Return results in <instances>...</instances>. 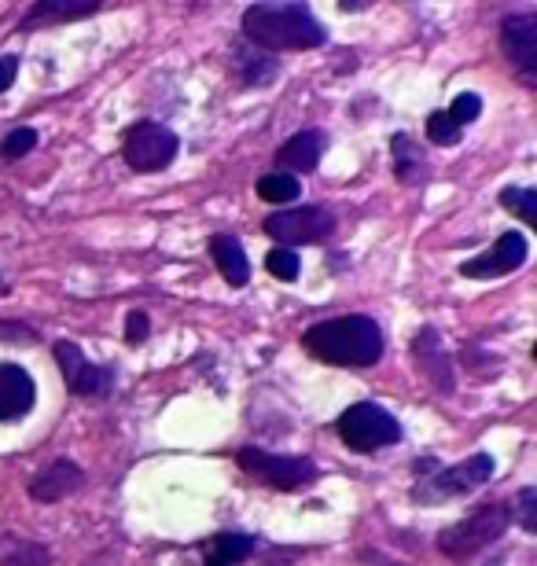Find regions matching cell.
Instances as JSON below:
<instances>
[{
	"mask_svg": "<svg viewBox=\"0 0 537 566\" xmlns=\"http://www.w3.org/2000/svg\"><path fill=\"white\" fill-rule=\"evenodd\" d=\"M526 254H530V243L519 232H504L497 243H493L490 254H479L460 265V276L468 280H497V276H508L519 265H526Z\"/></svg>",
	"mask_w": 537,
	"mask_h": 566,
	"instance_id": "obj_10",
	"label": "cell"
},
{
	"mask_svg": "<svg viewBox=\"0 0 537 566\" xmlns=\"http://www.w3.org/2000/svg\"><path fill=\"white\" fill-rule=\"evenodd\" d=\"M302 346H306L317 361L324 364H339V368H368L383 357V331L372 317H335V320H320L302 335Z\"/></svg>",
	"mask_w": 537,
	"mask_h": 566,
	"instance_id": "obj_1",
	"label": "cell"
},
{
	"mask_svg": "<svg viewBox=\"0 0 537 566\" xmlns=\"http://www.w3.org/2000/svg\"><path fill=\"white\" fill-rule=\"evenodd\" d=\"M390 151H394V173H398L401 184H420L423 173H427V162H423V151L412 144L409 133H398L390 140Z\"/></svg>",
	"mask_w": 537,
	"mask_h": 566,
	"instance_id": "obj_18",
	"label": "cell"
},
{
	"mask_svg": "<svg viewBox=\"0 0 537 566\" xmlns=\"http://www.w3.org/2000/svg\"><path fill=\"white\" fill-rule=\"evenodd\" d=\"M449 114H453V122L464 129L468 122H475L482 114V100L475 96V92H460L457 100H453V107H449Z\"/></svg>",
	"mask_w": 537,
	"mask_h": 566,
	"instance_id": "obj_27",
	"label": "cell"
},
{
	"mask_svg": "<svg viewBox=\"0 0 537 566\" xmlns=\"http://www.w3.org/2000/svg\"><path fill=\"white\" fill-rule=\"evenodd\" d=\"M96 8H100L96 0H85V4H70V0H41V4H34V8L23 15L19 30H34V26H41V23H67V19H85V15H92Z\"/></svg>",
	"mask_w": 537,
	"mask_h": 566,
	"instance_id": "obj_17",
	"label": "cell"
},
{
	"mask_svg": "<svg viewBox=\"0 0 537 566\" xmlns=\"http://www.w3.org/2000/svg\"><path fill=\"white\" fill-rule=\"evenodd\" d=\"M262 228L276 243H284V250L313 247V243H324L335 232V214L328 206H291V210L265 217Z\"/></svg>",
	"mask_w": 537,
	"mask_h": 566,
	"instance_id": "obj_5",
	"label": "cell"
},
{
	"mask_svg": "<svg viewBox=\"0 0 537 566\" xmlns=\"http://www.w3.org/2000/svg\"><path fill=\"white\" fill-rule=\"evenodd\" d=\"M251 552H254V537H247V533H221L206 555L218 559L221 566H240L243 559H251Z\"/></svg>",
	"mask_w": 537,
	"mask_h": 566,
	"instance_id": "obj_19",
	"label": "cell"
},
{
	"mask_svg": "<svg viewBox=\"0 0 537 566\" xmlns=\"http://www.w3.org/2000/svg\"><path fill=\"white\" fill-rule=\"evenodd\" d=\"M37 386L26 368L19 364H0V423H15L34 408Z\"/></svg>",
	"mask_w": 537,
	"mask_h": 566,
	"instance_id": "obj_13",
	"label": "cell"
},
{
	"mask_svg": "<svg viewBox=\"0 0 537 566\" xmlns=\"http://www.w3.org/2000/svg\"><path fill=\"white\" fill-rule=\"evenodd\" d=\"M0 566H48V552L41 544L8 537V544L0 548Z\"/></svg>",
	"mask_w": 537,
	"mask_h": 566,
	"instance_id": "obj_22",
	"label": "cell"
},
{
	"mask_svg": "<svg viewBox=\"0 0 537 566\" xmlns=\"http://www.w3.org/2000/svg\"><path fill=\"white\" fill-rule=\"evenodd\" d=\"M74 489H81V467L70 464V460H56V464H48L45 471L30 482V497H34L37 504H56V500H63L67 493H74Z\"/></svg>",
	"mask_w": 537,
	"mask_h": 566,
	"instance_id": "obj_14",
	"label": "cell"
},
{
	"mask_svg": "<svg viewBox=\"0 0 537 566\" xmlns=\"http://www.w3.org/2000/svg\"><path fill=\"white\" fill-rule=\"evenodd\" d=\"M493 478V460L486 453L468 456L464 464L457 467H442L435 475H427L416 486V500L420 504H446L449 497H468L479 486H486Z\"/></svg>",
	"mask_w": 537,
	"mask_h": 566,
	"instance_id": "obj_6",
	"label": "cell"
},
{
	"mask_svg": "<svg viewBox=\"0 0 537 566\" xmlns=\"http://www.w3.org/2000/svg\"><path fill=\"white\" fill-rule=\"evenodd\" d=\"M265 269H269V276H276V280H284V283H295L298 280V258H295V250H269L265 254Z\"/></svg>",
	"mask_w": 537,
	"mask_h": 566,
	"instance_id": "obj_26",
	"label": "cell"
},
{
	"mask_svg": "<svg viewBox=\"0 0 537 566\" xmlns=\"http://www.w3.org/2000/svg\"><path fill=\"white\" fill-rule=\"evenodd\" d=\"M501 45L504 56L512 59V67L523 74L526 81H534L537 74V15H508L501 26Z\"/></svg>",
	"mask_w": 537,
	"mask_h": 566,
	"instance_id": "obj_11",
	"label": "cell"
},
{
	"mask_svg": "<svg viewBox=\"0 0 537 566\" xmlns=\"http://www.w3.org/2000/svg\"><path fill=\"white\" fill-rule=\"evenodd\" d=\"M177 133H170L166 125L159 122H137L129 125V133L122 136V159L140 173H155L166 170L173 159H177Z\"/></svg>",
	"mask_w": 537,
	"mask_h": 566,
	"instance_id": "obj_7",
	"label": "cell"
},
{
	"mask_svg": "<svg viewBox=\"0 0 537 566\" xmlns=\"http://www.w3.org/2000/svg\"><path fill=\"white\" fill-rule=\"evenodd\" d=\"M15 74H19V59H15V56H0V92L12 89Z\"/></svg>",
	"mask_w": 537,
	"mask_h": 566,
	"instance_id": "obj_30",
	"label": "cell"
},
{
	"mask_svg": "<svg viewBox=\"0 0 537 566\" xmlns=\"http://www.w3.org/2000/svg\"><path fill=\"white\" fill-rule=\"evenodd\" d=\"M258 195L273 206L295 203L298 195H302V184H298V177H291V173H265L262 181H258Z\"/></svg>",
	"mask_w": 537,
	"mask_h": 566,
	"instance_id": "obj_21",
	"label": "cell"
},
{
	"mask_svg": "<svg viewBox=\"0 0 537 566\" xmlns=\"http://www.w3.org/2000/svg\"><path fill=\"white\" fill-rule=\"evenodd\" d=\"M236 464L254 475L258 482L273 489H302L309 482H317V464L313 460H302V456H273L265 449H240Z\"/></svg>",
	"mask_w": 537,
	"mask_h": 566,
	"instance_id": "obj_8",
	"label": "cell"
},
{
	"mask_svg": "<svg viewBox=\"0 0 537 566\" xmlns=\"http://www.w3.org/2000/svg\"><path fill=\"white\" fill-rule=\"evenodd\" d=\"M30 148H37V129L23 125L0 140V159H23V155H30Z\"/></svg>",
	"mask_w": 537,
	"mask_h": 566,
	"instance_id": "obj_24",
	"label": "cell"
},
{
	"mask_svg": "<svg viewBox=\"0 0 537 566\" xmlns=\"http://www.w3.org/2000/svg\"><path fill=\"white\" fill-rule=\"evenodd\" d=\"M210 258H214V265H218V272L225 276V283L229 287H243V283L251 280V261H247V250H243V243L236 236H210Z\"/></svg>",
	"mask_w": 537,
	"mask_h": 566,
	"instance_id": "obj_16",
	"label": "cell"
},
{
	"mask_svg": "<svg viewBox=\"0 0 537 566\" xmlns=\"http://www.w3.org/2000/svg\"><path fill=\"white\" fill-rule=\"evenodd\" d=\"M243 37L269 52H306L328 41L324 26L302 4H251L243 12Z\"/></svg>",
	"mask_w": 537,
	"mask_h": 566,
	"instance_id": "obj_2",
	"label": "cell"
},
{
	"mask_svg": "<svg viewBox=\"0 0 537 566\" xmlns=\"http://www.w3.org/2000/svg\"><path fill=\"white\" fill-rule=\"evenodd\" d=\"M512 522V511L504 504H486V508L471 511L468 519H460L457 526H449L442 537H438V552L449 555V559H471L479 555L482 548H490Z\"/></svg>",
	"mask_w": 537,
	"mask_h": 566,
	"instance_id": "obj_3",
	"label": "cell"
},
{
	"mask_svg": "<svg viewBox=\"0 0 537 566\" xmlns=\"http://www.w3.org/2000/svg\"><path fill=\"white\" fill-rule=\"evenodd\" d=\"M56 364L63 379H67V386L78 397H103L115 383V372L100 368V364H89L74 342H56Z\"/></svg>",
	"mask_w": 537,
	"mask_h": 566,
	"instance_id": "obj_9",
	"label": "cell"
},
{
	"mask_svg": "<svg viewBox=\"0 0 537 566\" xmlns=\"http://www.w3.org/2000/svg\"><path fill=\"white\" fill-rule=\"evenodd\" d=\"M460 133H464V129L453 122L449 111H435L427 118V140H431V144H457Z\"/></svg>",
	"mask_w": 537,
	"mask_h": 566,
	"instance_id": "obj_25",
	"label": "cell"
},
{
	"mask_svg": "<svg viewBox=\"0 0 537 566\" xmlns=\"http://www.w3.org/2000/svg\"><path fill=\"white\" fill-rule=\"evenodd\" d=\"M324 144H328V136L320 133V129H302V133H295L284 148L276 151V162L291 173H309V170H317L320 166Z\"/></svg>",
	"mask_w": 537,
	"mask_h": 566,
	"instance_id": "obj_15",
	"label": "cell"
},
{
	"mask_svg": "<svg viewBox=\"0 0 537 566\" xmlns=\"http://www.w3.org/2000/svg\"><path fill=\"white\" fill-rule=\"evenodd\" d=\"M412 357L420 364V372L438 386V394H453V390H457L453 364H449V353L435 328H420V335L412 339Z\"/></svg>",
	"mask_w": 537,
	"mask_h": 566,
	"instance_id": "obj_12",
	"label": "cell"
},
{
	"mask_svg": "<svg viewBox=\"0 0 537 566\" xmlns=\"http://www.w3.org/2000/svg\"><path fill=\"white\" fill-rule=\"evenodd\" d=\"M148 331H151V320L144 309H133L126 317V342L129 346H140V342L148 339Z\"/></svg>",
	"mask_w": 537,
	"mask_h": 566,
	"instance_id": "obj_28",
	"label": "cell"
},
{
	"mask_svg": "<svg viewBox=\"0 0 537 566\" xmlns=\"http://www.w3.org/2000/svg\"><path fill=\"white\" fill-rule=\"evenodd\" d=\"M236 67H240L243 85H251V89H262V85H269L280 74V63L273 56H265V52H243Z\"/></svg>",
	"mask_w": 537,
	"mask_h": 566,
	"instance_id": "obj_20",
	"label": "cell"
},
{
	"mask_svg": "<svg viewBox=\"0 0 537 566\" xmlns=\"http://www.w3.org/2000/svg\"><path fill=\"white\" fill-rule=\"evenodd\" d=\"M339 438L354 453H376V449L401 442V423L390 416L387 408H379L376 401H361V405H350L339 416Z\"/></svg>",
	"mask_w": 537,
	"mask_h": 566,
	"instance_id": "obj_4",
	"label": "cell"
},
{
	"mask_svg": "<svg viewBox=\"0 0 537 566\" xmlns=\"http://www.w3.org/2000/svg\"><path fill=\"white\" fill-rule=\"evenodd\" d=\"M519 522H523L526 533H537V489L519 493Z\"/></svg>",
	"mask_w": 537,
	"mask_h": 566,
	"instance_id": "obj_29",
	"label": "cell"
},
{
	"mask_svg": "<svg viewBox=\"0 0 537 566\" xmlns=\"http://www.w3.org/2000/svg\"><path fill=\"white\" fill-rule=\"evenodd\" d=\"M501 206L523 217V225H534L537 221V192L534 188H504Z\"/></svg>",
	"mask_w": 537,
	"mask_h": 566,
	"instance_id": "obj_23",
	"label": "cell"
}]
</instances>
